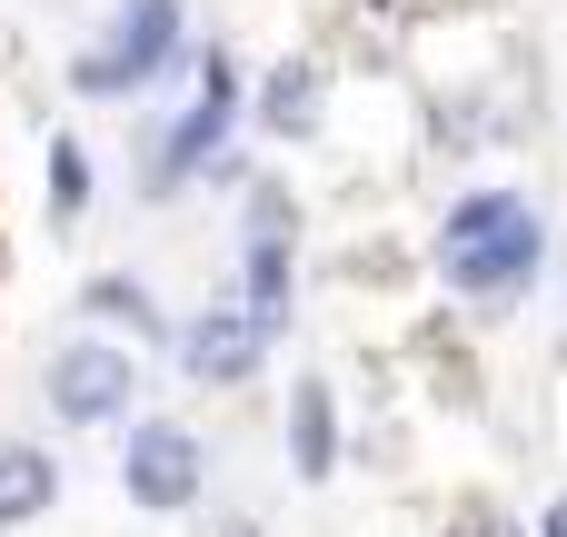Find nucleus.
I'll use <instances>...</instances> for the list:
<instances>
[{
  "mask_svg": "<svg viewBox=\"0 0 567 537\" xmlns=\"http://www.w3.org/2000/svg\"><path fill=\"white\" fill-rule=\"evenodd\" d=\"M279 448H289V478H299L309 498H319V488L349 468V419H339V389H329V369H299V379H289Z\"/></svg>",
  "mask_w": 567,
  "mask_h": 537,
  "instance_id": "nucleus-8",
  "label": "nucleus"
},
{
  "mask_svg": "<svg viewBox=\"0 0 567 537\" xmlns=\"http://www.w3.org/2000/svg\"><path fill=\"white\" fill-rule=\"evenodd\" d=\"M169 369H179L189 389H249V379L269 369V339L249 329L239 299H209V309H189V319L169 329Z\"/></svg>",
  "mask_w": 567,
  "mask_h": 537,
  "instance_id": "nucleus-6",
  "label": "nucleus"
},
{
  "mask_svg": "<svg viewBox=\"0 0 567 537\" xmlns=\"http://www.w3.org/2000/svg\"><path fill=\"white\" fill-rule=\"evenodd\" d=\"M189 0H110V20L60 60V90L90 100V110H120V100H150V90H179L189 80Z\"/></svg>",
  "mask_w": 567,
  "mask_h": 537,
  "instance_id": "nucleus-3",
  "label": "nucleus"
},
{
  "mask_svg": "<svg viewBox=\"0 0 567 537\" xmlns=\"http://www.w3.org/2000/svg\"><path fill=\"white\" fill-rule=\"evenodd\" d=\"M239 130H249L239 50L199 30V50H189V90H179L169 110H150V120H140V149H130L140 199H150V209H169L179 189H239V179H249Z\"/></svg>",
  "mask_w": 567,
  "mask_h": 537,
  "instance_id": "nucleus-1",
  "label": "nucleus"
},
{
  "mask_svg": "<svg viewBox=\"0 0 567 537\" xmlns=\"http://www.w3.org/2000/svg\"><path fill=\"white\" fill-rule=\"evenodd\" d=\"M229 299H239V309H249V329L279 349V339L299 329V239L239 229V279H229Z\"/></svg>",
  "mask_w": 567,
  "mask_h": 537,
  "instance_id": "nucleus-9",
  "label": "nucleus"
},
{
  "mask_svg": "<svg viewBox=\"0 0 567 537\" xmlns=\"http://www.w3.org/2000/svg\"><path fill=\"white\" fill-rule=\"evenodd\" d=\"M90 199H100L90 140H80V130H50V140H40V219H50V239H80Z\"/></svg>",
  "mask_w": 567,
  "mask_h": 537,
  "instance_id": "nucleus-11",
  "label": "nucleus"
},
{
  "mask_svg": "<svg viewBox=\"0 0 567 537\" xmlns=\"http://www.w3.org/2000/svg\"><path fill=\"white\" fill-rule=\"evenodd\" d=\"M40 409H50V428H130L140 419V349L70 329L40 359Z\"/></svg>",
  "mask_w": 567,
  "mask_h": 537,
  "instance_id": "nucleus-4",
  "label": "nucleus"
},
{
  "mask_svg": "<svg viewBox=\"0 0 567 537\" xmlns=\"http://www.w3.org/2000/svg\"><path fill=\"white\" fill-rule=\"evenodd\" d=\"M120 498L140 518H199L209 508V438L169 409H140L120 428Z\"/></svg>",
  "mask_w": 567,
  "mask_h": 537,
  "instance_id": "nucleus-5",
  "label": "nucleus"
},
{
  "mask_svg": "<svg viewBox=\"0 0 567 537\" xmlns=\"http://www.w3.org/2000/svg\"><path fill=\"white\" fill-rule=\"evenodd\" d=\"M249 130L279 140V149H309L329 130V60L319 50H279L259 80H249Z\"/></svg>",
  "mask_w": 567,
  "mask_h": 537,
  "instance_id": "nucleus-7",
  "label": "nucleus"
},
{
  "mask_svg": "<svg viewBox=\"0 0 567 537\" xmlns=\"http://www.w3.org/2000/svg\"><path fill=\"white\" fill-rule=\"evenodd\" d=\"M60 508V458H50V438H0V537L40 528Z\"/></svg>",
  "mask_w": 567,
  "mask_h": 537,
  "instance_id": "nucleus-12",
  "label": "nucleus"
},
{
  "mask_svg": "<svg viewBox=\"0 0 567 537\" xmlns=\"http://www.w3.org/2000/svg\"><path fill=\"white\" fill-rule=\"evenodd\" d=\"M429 279H439L468 319L528 309L538 279H548V209H538L528 189H508V179L458 189V199L439 209V229H429Z\"/></svg>",
  "mask_w": 567,
  "mask_h": 537,
  "instance_id": "nucleus-2",
  "label": "nucleus"
},
{
  "mask_svg": "<svg viewBox=\"0 0 567 537\" xmlns=\"http://www.w3.org/2000/svg\"><path fill=\"white\" fill-rule=\"evenodd\" d=\"M528 537H567V498H548V508L528 518Z\"/></svg>",
  "mask_w": 567,
  "mask_h": 537,
  "instance_id": "nucleus-13",
  "label": "nucleus"
},
{
  "mask_svg": "<svg viewBox=\"0 0 567 537\" xmlns=\"http://www.w3.org/2000/svg\"><path fill=\"white\" fill-rule=\"evenodd\" d=\"M70 319L100 329V339H120V349H169V309L150 299L140 269H90V279L70 289Z\"/></svg>",
  "mask_w": 567,
  "mask_h": 537,
  "instance_id": "nucleus-10",
  "label": "nucleus"
}]
</instances>
